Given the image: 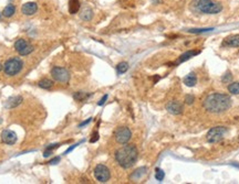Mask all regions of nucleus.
Segmentation results:
<instances>
[{"instance_id": "30", "label": "nucleus", "mask_w": 239, "mask_h": 184, "mask_svg": "<svg viewBox=\"0 0 239 184\" xmlns=\"http://www.w3.org/2000/svg\"><path fill=\"white\" fill-rule=\"evenodd\" d=\"M233 80V76H231V74L230 73H226V74L224 75V77H223V82L224 83H228V82H230V80Z\"/></svg>"}, {"instance_id": "35", "label": "nucleus", "mask_w": 239, "mask_h": 184, "mask_svg": "<svg viewBox=\"0 0 239 184\" xmlns=\"http://www.w3.org/2000/svg\"><path fill=\"white\" fill-rule=\"evenodd\" d=\"M92 120V118H89L88 120H85V121H83V122H81V124L79 125V127H83V126H85V125H88Z\"/></svg>"}, {"instance_id": "20", "label": "nucleus", "mask_w": 239, "mask_h": 184, "mask_svg": "<svg viewBox=\"0 0 239 184\" xmlns=\"http://www.w3.org/2000/svg\"><path fill=\"white\" fill-rule=\"evenodd\" d=\"M15 12H16V7H15V6H13V5H8L5 9H4V11H2V15H5L6 18H10V17H12V15H15Z\"/></svg>"}, {"instance_id": "8", "label": "nucleus", "mask_w": 239, "mask_h": 184, "mask_svg": "<svg viewBox=\"0 0 239 184\" xmlns=\"http://www.w3.org/2000/svg\"><path fill=\"white\" fill-rule=\"evenodd\" d=\"M94 176L101 183H105L107 182L111 178V173H110L109 168L104 165V164H98L94 169Z\"/></svg>"}, {"instance_id": "19", "label": "nucleus", "mask_w": 239, "mask_h": 184, "mask_svg": "<svg viewBox=\"0 0 239 184\" xmlns=\"http://www.w3.org/2000/svg\"><path fill=\"white\" fill-rule=\"evenodd\" d=\"M28 45H29V43L27 42V40H25V39H19V40L16 41L15 49H16V51L19 53V52H21L25 48H27Z\"/></svg>"}, {"instance_id": "16", "label": "nucleus", "mask_w": 239, "mask_h": 184, "mask_svg": "<svg viewBox=\"0 0 239 184\" xmlns=\"http://www.w3.org/2000/svg\"><path fill=\"white\" fill-rule=\"evenodd\" d=\"M80 18L83 21H90L93 18V10L91 8H89V7H86V8H84L83 10L81 11Z\"/></svg>"}, {"instance_id": "33", "label": "nucleus", "mask_w": 239, "mask_h": 184, "mask_svg": "<svg viewBox=\"0 0 239 184\" xmlns=\"http://www.w3.org/2000/svg\"><path fill=\"white\" fill-rule=\"evenodd\" d=\"M52 152H53V150H50V149H45V153H43V155H45V158H48V157H50L51 154H52Z\"/></svg>"}, {"instance_id": "18", "label": "nucleus", "mask_w": 239, "mask_h": 184, "mask_svg": "<svg viewBox=\"0 0 239 184\" xmlns=\"http://www.w3.org/2000/svg\"><path fill=\"white\" fill-rule=\"evenodd\" d=\"M146 171L147 169L145 167H142V168H139L137 170H135L133 173L131 174V179L132 180H139L143 175L146 174Z\"/></svg>"}, {"instance_id": "12", "label": "nucleus", "mask_w": 239, "mask_h": 184, "mask_svg": "<svg viewBox=\"0 0 239 184\" xmlns=\"http://www.w3.org/2000/svg\"><path fill=\"white\" fill-rule=\"evenodd\" d=\"M224 46H229V48H238L239 46V34L230 35L228 38H226L225 41L223 42Z\"/></svg>"}, {"instance_id": "11", "label": "nucleus", "mask_w": 239, "mask_h": 184, "mask_svg": "<svg viewBox=\"0 0 239 184\" xmlns=\"http://www.w3.org/2000/svg\"><path fill=\"white\" fill-rule=\"evenodd\" d=\"M38 11V5L35 2H25L21 7V12L25 15H32Z\"/></svg>"}, {"instance_id": "17", "label": "nucleus", "mask_w": 239, "mask_h": 184, "mask_svg": "<svg viewBox=\"0 0 239 184\" xmlns=\"http://www.w3.org/2000/svg\"><path fill=\"white\" fill-rule=\"evenodd\" d=\"M80 1L79 0H70L69 1V12L71 15H75L78 13V11L80 10Z\"/></svg>"}, {"instance_id": "14", "label": "nucleus", "mask_w": 239, "mask_h": 184, "mask_svg": "<svg viewBox=\"0 0 239 184\" xmlns=\"http://www.w3.org/2000/svg\"><path fill=\"white\" fill-rule=\"evenodd\" d=\"M199 53H200V51H196V50H189L187 51V52H185V53H183V54L180 55L178 57V60H177V63H183V62H185V61L189 60V59H192L193 56H196V55H198Z\"/></svg>"}, {"instance_id": "23", "label": "nucleus", "mask_w": 239, "mask_h": 184, "mask_svg": "<svg viewBox=\"0 0 239 184\" xmlns=\"http://www.w3.org/2000/svg\"><path fill=\"white\" fill-rule=\"evenodd\" d=\"M89 96H91V93L86 94V93H83V92H76V93H74V95H73V98H74L75 100H78V101H83V100L86 99Z\"/></svg>"}, {"instance_id": "3", "label": "nucleus", "mask_w": 239, "mask_h": 184, "mask_svg": "<svg viewBox=\"0 0 239 184\" xmlns=\"http://www.w3.org/2000/svg\"><path fill=\"white\" fill-rule=\"evenodd\" d=\"M194 7L197 11L207 15H216L223 10V6L213 0H195Z\"/></svg>"}, {"instance_id": "15", "label": "nucleus", "mask_w": 239, "mask_h": 184, "mask_svg": "<svg viewBox=\"0 0 239 184\" xmlns=\"http://www.w3.org/2000/svg\"><path fill=\"white\" fill-rule=\"evenodd\" d=\"M197 83V77L194 72H190L188 75H186L184 77V84L188 87H194Z\"/></svg>"}, {"instance_id": "28", "label": "nucleus", "mask_w": 239, "mask_h": 184, "mask_svg": "<svg viewBox=\"0 0 239 184\" xmlns=\"http://www.w3.org/2000/svg\"><path fill=\"white\" fill-rule=\"evenodd\" d=\"M195 101V96L194 95H187L185 97V103L187 105H192Z\"/></svg>"}, {"instance_id": "27", "label": "nucleus", "mask_w": 239, "mask_h": 184, "mask_svg": "<svg viewBox=\"0 0 239 184\" xmlns=\"http://www.w3.org/2000/svg\"><path fill=\"white\" fill-rule=\"evenodd\" d=\"M32 51H33V46L29 44L28 46H27V48H25L23 50L21 51V52H19V54H20V55H22V56H25V55L30 54V53H31Z\"/></svg>"}, {"instance_id": "38", "label": "nucleus", "mask_w": 239, "mask_h": 184, "mask_svg": "<svg viewBox=\"0 0 239 184\" xmlns=\"http://www.w3.org/2000/svg\"></svg>"}, {"instance_id": "7", "label": "nucleus", "mask_w": 239, "mask_h": 184, "mask_svg": "<svg viewBox=\"0 0 239 184\" xmlns=\"http://www.w3.org/2000/svg\"><path fill=\"white\" fill-rule=\"evenodd\" d=\"M132 138V132L127 127H119L114 132L115 141L120 144H125Z\"/></svg>"}, {"instance_id": "22", "label": "nucleus", "mask_w": 239, "mask_h": 184, "mask_svg": "<svg viewBox=\"0 0 239 184\" xmlns=\"http://www.w3.org/2000/svg\"><path fill=\"white\" fill-rule=\"evenodd\" d=\"M127 70H129V63L126 62H121L116 65V73L119 75L124 74L125 72H127Z\"/></svg>"}, {"instance_id": "26", "label": "nucleus", "mask_w": 239, "mask_h": 184, "mask_svg": "<svg viewBox=\"0 0 239 184\" xmlns=\"http://www.w3.org/2000/svg\"><path fill=\"white\" fill-rule=\"evenodd\" d=\"M156 172H155V178H156V180L157 181H163L164 180V176H165V173H164V171L162 169H159V168H156V170H155Z\"/></svg>"}, {"instance_id": "24", "label": "nucleus", "mask_w": 239, "mask_h": 184, "mask_svg": "<svg viewBox=\"0 0 239 184\" xmlns=\"http://www.w3.org/2000/svg\"><path fill=\"white\" fill-rule=\"evenodd\" d=\"M228 90H229V93H231V94L239 95V82H235V83L229 84Z\"/></svg>"}, {"instance_id": "34", "label": "nucleus", "mask_w": 239, "mask_h": 184, "mask_svg": "<svg viewBox=\"0 0 239 184\" xmlns=\"http://www.w3.org/2000/svg\"><path fill=\"white\" fill-rule=\"evenodd\" d=\"M79 144H80V143H75V144H73V146H71V147H70L69 149H68V150H66V151H65V152H64V154H68V153H69V152H71V151H72V150L74 149L75 147H78Z\"/></svg>"}, {"instance_id": "9", "label": "nucleus", "mask_w": 239, "mask_h": 184, "mask_svg": "<svg viewBox=\"0 0 239 184\" xmlns=\"http://www.w3.org/2000/svg\"><path fill=\"white\" fill-rule=\"evenodd\" d=\"M166 110L173 115H180L183 114L184 106L178 100H172L166 104Z\"/></svg>"}, {"instance_id": "37", "label": "nucleus", "mask_w": 239, "mask_h": 184, "mask_svg": "<svg viewBox=\"0 0 239 184\" xmlns=\"http://www.w3.org/2000/svg\"><path fill=\"white\" fill-rule=\"evenodd\" d=\"M2 69H4V66H2V65H1V64H0V71H1V70H2Z\"/></svg>"}, {"instance_id": "6", "label": "nucleus", "mask_w": 239, "mask_h": 184, "mask_svg": "<svg viewBox=\"0 0 239 184\" xmlns=\"http://www.w3.org/2000/svg\"><path fill=\"white\" fill-rule=\"evenodd\" d=\"M51 75L53 77V80L59 82V83H68L70 80V73L69 71L64 69V67H60V66H54L51 70Z\"/></svg>"}, {"instance_id": "4", "label": "nucleus", "mask_w": 239, "mask_h": 184, "mask_svg": "<svg viewBox=\"0 0 239 184\" xmlns=\"http://www.w3.org/2000/svg\"><path fill=\"white\" fill-rule=\"evenodd\" d=\"M23 62L20 60L19 57H12L9 59L4 65V71L7 75L9 76H15L22 70Z\"/></svg>"}, {"instance_id": "29", "label": "nucleus", "mask_w": 239, "mask_h": 184, "mask_svg": "<svg viewBox=\"0 0 239 184\" xmlns=\"http://www.w3.org/2000/svg\"><path fill=\"white\" fill-rule=\"evenodd\" d=\"M99 132L98 131H94L93 132V134H92V138L90 139V142H92V143H94V142H96L98 140H99Z\"/></svg>"}, {"instance_id": "10", "label": "nucleus", "mask_w": 239, "mask_h": 184, "mask_svg": "<svg viewBox=\"0 0 239 184\" xmlns=\"http://www.w3.org/2000/svg\"><path fill=\"white\" fill-rule=\"evenodd\" d=\"M17 139H18V137H17L15 131H12V130L6 129L1 132V140H2V142H5V143L15 144L16 142H17Z\"/></svg>"}, {"instance_id": "21", "label": "nucleus", "mask_w": 239, "mask_h": 184, "mask_svg": "<svg viewBox=\"0 0 239 184\" xmlns=\"http://www.w3.org/2000/svg\"><path fill=\"white\" fill-rule=\"evenodd\" d=\"M38 85H39V87L43 88V90H49L53 86V80H49V78H43L38 83Z\"/></svg>"}, {"instance_id": "31", "label": "nucleus", "mask_w": 239, "mask_h": 184, "mask_svg": "<svg viewBox=\"0 0 239 184\" xmlns=\"http://www.w3.org/2000/svg\"><path fill=\"white\" fill-rule=\"evenodd\" d=\"M58 162H60V157H55V158H53V159H51L49 162H48V163H49V164H53V165H54V164H57Z\"/></svg>"}, {"instance_id": "1", "label": "nucleus", "mask_w": 239, "mask_h": 184, "mask_svg": "<svg viewBox=\"0 0 239 184\" xmlns=\"http://www.w3.org/2000/svg\"><path fill=\"white\" fill-rule=\"evenodd\" d=\"M204 108L209 113L220 114L228 110L231 106V98L223 93H214L208 95L203 101Z\"/></svg>"}, {"instance_id": "32", "label": "nucleus", "mask_w": 239, "mask_h": 184, "mask_svg": "<svg viewBox=\"0 0 239 184\" xmlns=\"http://www.w3.org/2000/svg\"><path fill=\"white\" fill-rule=\"evenodd\" d=\"M106 99H107V95H104V96H103V97L101 98V100H100L99 103H98V105H99V106H102V105H103L105 101H106Z\"/></svg>"}, {"instance_id": "13", "label": "nucleus", "mask_w": 239, "mask_h": 184, "mask_svg": "<svg viewBox=\"0 0 239 184\" xmlns=\"http://www.w3.org/2000/svg\"><path fill=\"white\" fill-rule=\"evenodd\" d=\"M22 97L21 96H19V95H17V96H12V97H10V98H8L7 99V101H6V108H15V107H17V106H19L21 103H22Z\"/></svg>"}, {"instance_id": "36", "label": "nucleus", "mask_w": 239, "mask_h": 184, "mask_svg": "<svg viewBox=\"0 0 239 184\" xmlns=\"http://www.w3.org/2000/svg\"><path fill=\"white\" fill-rule=\"evenodd\" d=\"M152 2L153 3H159V2H162V0H152Z\"/></svg>"}, {"instance_id": "5", "label": "nucleus", "mask_w": 239, "mask_h": 184, "mask_svg": "<svg viewBox=\"0 0 239 184\" xmlns=\"http://www.w3.org/2000/svg\"><path fill=\"white\" fill-rule=\"evenodd\" d=\"M226 132H227V128L226 127H224V126H217V127L211 128L207 132L206 139H207L209 143H216V142H219L220 140L224 138Z\"/></svg>"}, {"instance_id": "2", "label": "nucleus", "mask_w": 239, "mask_h": 184, "mask_svg": "<svg viewBox=\"0 0 239 184\" xmlns=\"http://www.w3.org/2000/svg\"><path fill=\"white\" fill-rule=\"evenodd\" d=\"M139 158V151L134 144H126L121 147L115 152V160L123 169H129L133 167Z\"/></svg>"}, {"instance_id": "25", "label": "nucleus", "mask_w": 239, "mask_h": 184, "mask_svg": "<svg viewBox=\"0 0 239 184\" xmlns=\"http://www.w3.org/2000/svg\"><path fill=\"white\" fill-rule=\"evenodd\" d=\"M214 28H202V29H189V33H204V32H208V31H213Z\"/></svg>"}]
</instances>
